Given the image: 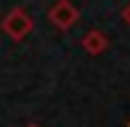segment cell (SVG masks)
I'll return each instance as SVG.
<instances>
[{
    "label": "cell",
    "instance_id": "cell-3",
    "mask_svg": "<svg viewBox=\"0 0 130 127\" xmlns=\"http://www.w3.org/2000/svg\"><path fill=\"white\" fill-rule=\"evenodd\" d=\"M106 45H109V40H106V34H104V32H98V29L88 32L85 37H82V48H85L88 53H93V56L104 53V50H106Z\"/></svg>",
    "mask_w": 130,
    "mask_h": 127
},
{
    "label": "cell",
    "instance_id": "cell-1",
    "mask_svg": "<svg viewBox=\"0 0 130 127\" xmlns=\"http://www.w3.org/2000/svg\"><path fill=\"white\" fill-rule=\"evenodd\" d=\"M3 29L11 40H24L29 32H32V19L24 8H11L8 16L3 19Z\"/></svg>",
    "mask_w": 130,
    "mask_h": 127
},
{
    "label": "cell",
    "instance_id": "cell-2",
    "mask_svg": "<svg viewBox=\"0 0 130 127\" xmlns=\"http://www.w3.org/2000/svg\"><path fill=\"white\" fill-rule=\"evenodd\" d=\"M77 16H80V11L74 8L69 0H58V3H53V8L48 11V19L58 27V29H69V27L77 21Z\"/></svg>",
    "mask_w": 130,
    "mask_h": 127
},
{
    "label": "cell",
    "instance_id": "cell-4",
    "mask_svg": "<svg viewBox=\"0 0 130 127\" xmlns=\"http://www.w3.org/2000/svg\"><path fill=\"white\" fill-rule=\"evenodd\" d=\"M122 19L130 24V5H125V8H122Z\"/></svg>",
    "mask_w": 130,
    "mask_h": 127
},
{
    "label": "cell",
    "instance_id": "cell-5",
    "mask_svg": "<svg viewBox=\"0 0 130 127\" xmlns=\"http://www.w3.org/2000/svg\"><path fill=\"white\" fill-rule=\"evenodd\" d=\"M27 127H40V124H27Z\"/></svg>",
    "mask_w": 130,
    "mask_h": 127
}]
</instances>
